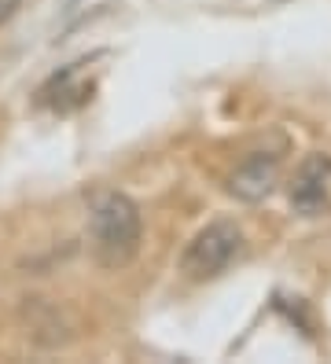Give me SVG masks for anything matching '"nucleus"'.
<instances>
[{
	"label": "nucleus",
	"instance_id": "nucleus-1",
	"mask_svg": "<svg viewBox=\"0 0 331 364\" xmlns=\"http://www.w3.org/2000/svg\"><path fill=\"white\" fill-rule=\"evenodd\" d=\"M88 240H93V254L103 269H125L137 258L144 240L140 206L125 191L115 188L96 191L93 203H88Z\"/></svg>",
	"mask_w": 331,
	"mask_h": 364
},
{
	"label": "nucleus",
	"instance_id": "nucleus-2",
	"mask_svg": "<svg viewBox=\"0 0 331 364\" xmlns=\"http://www.w3.org/2000/svg\"><path fill=\"white\" fill-rule=\"evenodd\" d=\"M243 254V232L236 221H210L181 254V272L188 280H214Z\"/></svg>",
	"mask_w": 331,
	"mask_h": 364
},
{
	"label": "nucleus",
	"instance_id": "nucleus-3",
	"mask_svg": "<svg viewBox=\"0 0 331 364\" xmlns=\"http://www.w3.org/2000/svg\"><path fill=\"white\" fill-rule=\"evenodd\" d=\"M276 184H280V155L273 151H254L228 173V191L239 203L269 199Z\"/></svg>",
	"mask_w": 331,
	"mask_h": 364
},
{
	"label": "nucleus",
	"instance_id": "nucleus-4",
	"mask_svg": "<svg viewBox=\"0 0 331 364\" xmlns=\"http://www.w3.org/2000/svg\"><path fill=\"white\" fill-rule=\"evenodd\" d=\"M327 181H331V159L327 155H305L302 166L295 169V181H291V206L305 218L324 210L327 199Z\"/></svg>",
	"mask_w": 331,
	"mask_h": 364
},
{
	"label": "nucleus",
	"instance_id": "nucleus-5",
	"mask_svg": "<svg viewBox=\"0 0 331 364\" xmlns=\"http://www.w3.org/2000/svg\"><path fill=\"white\" fill-rule=\"evenodd\" d=\"M81 67L85 63H70L59 74L48 77V85L37 92L41 107H52V111H74V107L93 100V81H81Z\"/></svg>",
	"mask_w": 331,
	"mask_h": 364
},
{
	"label": "nucleus",
	"instance_id": "nucleus-6",
	"mask_svg": "<svg viewBox=\"0 0 331 364\" xmlns=\"http://www.w3.org/2000/svg\"><path fill=\"white\" fill-rule=\"evenodd\" d=\"M19 4H22V0H0V26H4L8 18L19 11Z\"/></svg>",
	"mask_w": 331,
	"mask_h": 364
}]
</instances>
